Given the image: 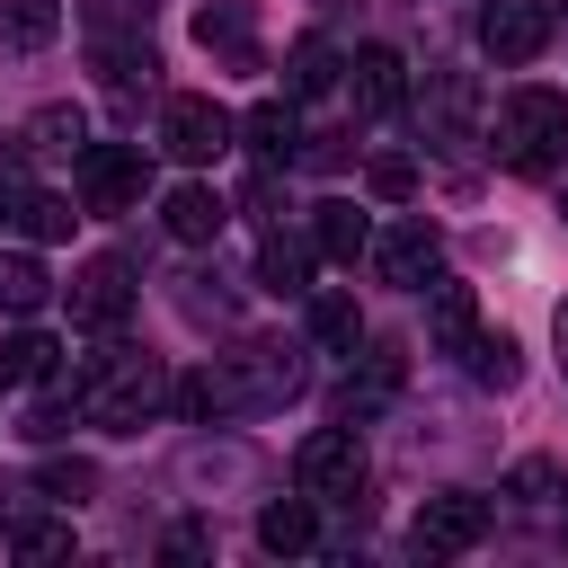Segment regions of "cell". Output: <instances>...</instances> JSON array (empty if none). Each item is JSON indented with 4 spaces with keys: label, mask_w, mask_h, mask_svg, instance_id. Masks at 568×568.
Segmentation results:
<instances>
[{
    "label": "cell",
    "mask_w": 568,
    "mask_h": 568,
    "mask_svg": "<svg viewBox=\"0 0 568 568\" xmlns=\"http://www.w3.org/2000/svg\"><path fill=\"white\" fill-rule=\"evenodd\" d=\"M71 390H80V408H89V426L98 435H142L160 408H169V373H160V355H133V346H98V355H80L71 364Z\"/></svg>",
    "instance_id": "1"
},
{
    "label": "cell",
    "mask_w": 568,
    "mask_h": 568,
    "mask_svg": "<svg viewBox=\"0 0 568 568\" xmlns=\"http://www.w3.org/2000/svg\"><path fill=\"white\" fill-rule=\"evenodd\" d=\"M488 151H497L506 169L541 178V169L568 151V98H559V89H541V80L506 89V98H497V124H488Z\"/></svg>",
    "instance_id": "2"
},
{
    "label": "cell",
    "mask_w": 568,
    "mask_h": 568,
    "mask_svg": "<svg viewBox=\"0 0 568 568\" xmlns=\"http://www.w3.org/2000/svg\"><path fill=\"white\" fill-rule=\"evenodd\" d=\"M231 142H240V115H231V106H213V98H195V89L160 98V151H169V160H186V169H213Z\"/></svg>",
    "instance_id": "3"
},
{
    "label": "cell",
    "mask_w": 568,
    "mask_h": 568,
    "mask_svg": "<svg viewBox=\"0 0 568 568\" xmlns=\"http://www.w3.org/2000/svg\"><path fill=\"white\" fill-rule=\"evenodd\" d=\"M355 435H364V426H320V435H302V444H293V488L355 506V497H364V444H355Z\"/></svg>",
    "instance_id": "4"
},
{
    "label": "cell",
    "mask_w": 568,
    "mask_h": 568,
    "mask_svg": "<svg viewBox=\"0 0 568 568\" xmlns=\"http://www.w3.org/2000/svg\"><path fill=\"white\" fill-rule=\"evenodd\" d=\"M142 195H151L142 142H89L80 151V213H133Z\"/></svg>",
    "instance_id": "5"
},
{
    "label": "cell",
    "mask_w": 568,
    "mask_h": 568,
    "mask_svg": "<svg viewBox=\"0 0 568 568\" xmlns=\"http://www.w3.org/2000/svg\"><path fill=\"white\" fill-rule=\"evenodd\" d=\"M470 124H479V89H470V71L435 62L426 89H417V133H426V151H462Z\"/></svg>",
    "instance_id": "6"
},
{
    "label": "cell",
    "mask_w": 568,
    "mask_h": 568,
    "mask_svg": "<svg viewBox=\"0 0 568 568\" xmlns=\"http://www.w3.org/2000/svg\"><path fill=\"white\" fill-rule=\"evenodd\" d=\"M408 541H417L426 559H462V550H479V541H488V497H470V488L426 497L417 524H408Z\"/></svg>",
    "instance_id": "7"
},
{
    "label": "cell",
    "mask_w": 568,
    "mask_h": 568,
    "mask_svg": "<svg viewBox=\"0 0 568 568\" xmlns=\"http://www.w3.org/2000/svg\"><path fill=\"white\" fill-rule=\"evenodd\" d=\"M373 266H382V284H399V293H426V284L444 275V231H435L426 213H408V222H390V231L373 240Z\"/></svg>",
    "instance_id": "8"
},
{
    "label": "cell",
    "mask_w": 568,
    "mask_h": 568,
    "mask_svg": "<svg viewBox=\"0 0 568 568\" xmlns=\"http://www.w3.org/2000/svg\"><path fill=\"white\" fill-rule=\"evenodd\" d=\"M541 44H550V0H488L479 9V53L497 71H524Z\"/></svg>",
    "instance_id": "9"
},
{
    "label": "cell",
    "mask_w": 568,
    "mask_h": 568,
    "mask_svg": "<svg viewBox=\"0 0 568 568\" xmlns=\"http://www.w3.org/2000/svg\"><path fill=\"white\" fill-rule=\"evenodd\" d=\"M231 364V390H240V417L248 408H284V399H302V355L293 346H240V355H222Z\"/></svg>",
    "instance_id": "10"
},
{
    "label": "cell",
    "mask_w": 568,
    "mask_h": 568,
    "mask_svg": "<svg viewBox=\"0 0 568 568\" xmlns=\"http://www.w3.org/2000/svg\"><path fill=\"white\" fill-rule=\"evenodd\" d=\"M62 293H71V320H80V328H106V337H115L124 311H133V266H124V257H89Z\"/></svg>",
    "instance_id": "11"
},
{
    "label": "cell",
    "mask_w": 568,
    "mask_h": 568,
    "mask_svg": "<svg viewBox=\"0 0 568 568\" xmlns=\"http://www.w3.org/2000/svg\"><path fill=\"white\" fill-rule=\"evenodd\" d=\"M399 382H408V355H399V346H364V364L337 382V426H364V417H382V408L399 399Z\"/></svg>",
    "instance_id": "12"
},
{
    "label": "cell",
    "mask_w": 568,
    "mask_h": 568,
    "mask_svg": "<svg viewBox=\"0 0 568 568\" xmlns=\"http://www.w3.org/2000/svg\"><path fill=\"white\" fill-rule=\"evenodd\" d=\"M257 550L266 559H311L320 550V497L302 488V497H266L257 506Z\"/></svg>",
    "instance_id": "13"
},
{
    "label": "cell",
    "mask_w": 568,
    "mask_h": 568,
    "mask_svg": "<svg viewBox=\"0 0 568 568\" xmlns=\"http://www.w3.org/2000/svg\"><path fill=\"white\" fill-rule=\"evenodd\" d=\"M195 44L213 62H231V71H257V18H248V0H204L195 9Z\"/></svg>",
    "instance_id": "14"
},
{
    "label": "cell",
    "mask_w": 568,
    "mask_h": 568,
    "mask_svg": "<svg viewBox=\"0 0 568 568\" xmlns=\"http://www.w3.org/2000/svg\"><path fill=\"white\" fill-rule=\"evenodd\" d=\"M89 53H98V80H106L115 98L151 89V71H160V53H151V36H142V27H98V36H89Z\"/></svg>",
    "instance_id": "15"
},
{
    "label": "cell",
    "mask_w": 568,
    "mask_h": 568,
    "mask_svg": "<svg viewBox=\"0 0 568 568\" xmlns=\"http://www.w3.org/2000/svg\"><path fill=\"white\" fill-rule=\"evenodd\" d=\"M346 89H355V106H364V115H399V106H408V62H399L390 44H355Z\"/></svg>",
    "instance_id": "16"
},
{
    "label": "cell",
    "mask_w": 568,
    "mask_h": 568,
    "mask_svg": "<svg viewBox=\"0 0 568 568\" xmlns=\"http://www.w3.org/2000/svg\"><path fill=\"white\" fill-rule=\"evenodd\" d=\"M160 222H169V240H178V248H213V240H222V222H231V204H222L204 178H186V186H169Z\"/></svg>",
    "instance_id": "17"
},
{
    "label": "cell",
    "mask_w": 568,
    "mask_h": 568,
    "mask_svg": "<svg viewBox=\"0 0 568 568\" xmlns=\"http://www.w3.org/2000/svg\"><path fill=\"white\" fill-rule=\"evenodd\" d=\"M240 142H248L266 169H293V160H302V115H293V98H257V106L240 115Z\"/></svg>",
    "instance_id": "18"
},
{
    "label": "cell",
    "mask_w": 568,
    "mask_h": 568,
    "mask_svg": "<svg viewBox=\"0 0 568 568\" xmlns=\"http://www.w3.org/2000/svg\"><path fill=\"white\" fill-rule=\"evenodd\" d=\"M257 470H266V462H257L248 444H213V435H195V444H186V462H178V479H186V488H248Z\"/></svg>",
    "instance_id": "19"
},
{
    "label": "cell",
    "mask_w": 568,
    "mask_h": 568,
    "mask_svg": "<svg viewBox=\"0 0 568 568\" xmlns=\"http://www.w3.org/2000/svg\"><path fill=\"white\" fill-rule=\"evenodd\" d=\"M36 382H62V346L44 328H0V390H36Z\"/></svg>",
    "instance_id": "20"
},
{
    "label": "cell",
    "mask_w": 568,
    "mask_h": 568,
    "mask_svg": "<svg viewBox=\"0 0 568 568\" xmlns=\"http://www.w3.org/2000/svg\"><path fill=\"white\" fill-rule=\"evenodd\" d=\"M470 328H479V302H470V284H426V346L435 355H462L470 346Z\"/></svg>",
    "instance_id": "21"
},
{
    "label": "cell",
    "mask_w": 568,
    "mask_h": 568,
    "mask_svg": "<svg viewBox=\"0 0 568 568\" xmlns=\"http://www.w3.org/2000/svg\"><path fill=\"white\" fill-rule=\"evenodd\" d=\"M462 373H470L479 390H497V399H506V390L524 382V346H515L506 328H488V320H479V328H470V346H462Z\"/></svg>",
    "instance_id": "22"
},
{
    "label": "cell",
    "mask_w": 568,
    "mask_h": 568,
    "mask_svg": "<svg viewBox=\"0 0 568 568\" xmlns=\"http://www.w3.org/2000/svg\"><path fill=\"white\" fill-rule=\"evenodd\" d=\"M169 408H178L186 426H222V417H240V390H231V364H204V373H178V390H169Z\"/></svg>",
    "instance_id": "23"
},
{
    "label": "cell",
    "mask_w": 568,
    "mask_h": 568,
    "mask_svg": "<svg viewBox=\"0 0 568 568\" xmlns=\"http://www.w3.org/2000/svg\"><path fill=\"white\" fill-rule=\"evenodd\" d=\"M311 248H320L328 266H355V257L373 248V222H364V213H355L346 195H328V204L311 213Z\"/></svg>",
    "instance_id": "24"
},
{
    "label": "cell",
    "mask_w": 568,
    "mask_h": 568,
    "mask_svg": "<svg viewBox=\"0 0 568 568\" xmlns=\"http://www.w3.org/2000/svg\"><path fill=\"white\" fill-rule=\"evenodd\" d=\"M311 346H320V355H355V346H364V311H355L346 284H320V293H311Z\"/></svg>",
    "instance_id": "25"
},
{
    "label": "cell",
    "mask_w": 568,
    "mask_h": 568,
    "mask_svg": "<svg viewBox=\"0 0 568 568\" xmlns=\"http://www.w3.org/2000/svg\"><path fill=\"white\" fill-rule=\"evenodd\" d=\"M18 151H36V160L89 151V115H80V106H36V115L18 124Z\"/></svg>",
    "instance_id": "26"
},
{
    "label": "cell",
    "mask_w": 568,
    "mask_h": 568,
    "mask_svg": "<svg viewBox=\"0 0 568 568\" xmlns=\"http://www.w3.org/2000/svg\"><path fill=\"white\" fill-rule=\"evenodd\" d=\"M9 222H18L36 248H53V240H71L80 213H71V195H53V186H18V195H9Z\"/></svg>",
    "instance_id": "27"
},
{
    "label": "cell",
    "mask_w": 568,
    "mask_h": 568,
    "mask_svg": "<svg viewBox=\"0 0 568 568\" xmlns=\"http://www.w3.org/2000/svg\"><path fill=\"white\" fill-rule=\"evenodd\" d=\"M44 302H53L44 257H36V248H9V257H0V311H9V320H36Z\"/></svg>",
    "instance_id": "28"
},
{
    "label": "cell",
    "mask_w": 568,
    "mask_h": 568,
    "mask_svg": "<svg viewBox=\"0 0 568 568\" xmlns=\"http://www.w3.org/2000/svg\"><path fill=\"white\" fill-rule=\"evenodd\" d=\"M311 240H293V231H266V248H257V284L266 293H311Z\"/></svg>",
    "instance_id": "29"
},
{
    "label": "cell",
    "mask_w": 568,
    "mask_h": 568,
    "mask_svg": "<svg viewBox=\"0 0 568 568\" xmlns=\"http://www.w3.org/2000/svg\"><path fill=\"white\" fill-rule=\"evenodd\" d=\"M337 71H346L337 44H328V36H302V44L284 53V98H320V89H337Z\"/></svg>",
    "instance_id": "30"
},
{
    "label": "cell",
    "mask_w": 568,
    "mask_h": 568,
    "mask_svg": "<svg viewBox=\"0 0 568 568\" xmlns=\"http://www.w3.org/2000/svg\"><path fill=\"white\" fill-rule=\"evenodd\" d=\"M62 36V9L53 0H0V44L9 53H44Z\"/></svg>",
    "instance_id": "31"
},
{
    "label": "cell",
    "mask_w": 568,
    "mask_h": 568,
    "mask_svg": "<svg viewBox=\"0 0 568 568\" xmlns=\"http://www.w3.org/2000/svg\"><path fill=\"white\" fill-rule=\"evenodd\" d=\"M364 195H373V204H408V195H417V160H408V151H373V160H364Z\"/></svg>",
    "instance_id": "32"
},
{
    "label": "cell",
    "mask_w": 568,
    "mask_h": 568,
    "mask_svg": "<svg viewBox=\"0 0 568 568\" xmlns=\"http://www.w3.org/2000/svg\"><path fill=\"white\" fill-rule=\"evenodd\" d=\"M80 417H89V408H80V390H71V399L53 390V399H36V408L18 417V435H27V444H62V435H71Z\"/></svg>",
    "instance_id": "33"
},
{
    "label": "cell",
    "mask_w": 568,
    "mask_h": 568,
    "mask_svg": "<svg viewBox=\"0 0 568 568\" xmlns=\"http://www.w3.org/2000/svg\"><path fill=\"white\" fill-rule=\"evenodd\" d=\"M36 488H44V497H62V506H80V497H98V462H80V453L62 462V453H53V462L36 470Z\"/></svg>",
    "instance_id": "34"
},
{
    "label": "cell",
    "mask_w": 568,
    "mask_h": 568,
    "mask_svg": "<svg viewBox=\"0 0 568 568\" xmlns=\"http://www.w3.org/2000/svg\"><path fill=\"white\" fill-rule=\"evenodd\" d=\"M9 550H18V559H71V524H18Z\"/></svg>",
    "instance_id": "35"
},
{
    "label": "cell",
    "mask_w": 568,
    "mask_h": 568,
    "mask_svg": "<svg viewBox=\"0 0 568 568\" xmlns=\"http://www.w3.org/2000/svg\"><path fill=\"white\" fill-rule=\"evenodd\" d=\"M506 488H515L524 506H541V497H559V462H541V453H532V462H515V479H506Z\"/></svg>",
    "instance_id": "36"
},
{
    "label": "cell",
    "mask_w": 568,
    "mask_h": 568,
    "mask_svg": "<svg viewBox=\"0 0 568 568\" xmlns=\"http://www.w3.org/2000/svg\"><path fill=\"white\" fill-rule=\"evenodd\" d=\"M160 550H169V559H204V550H213V524H169Z\"/></svg>",
    "instance_id": "37"
},
{
    "label": "cell",
    "mask_w": 568,
    "mask_h": 568,
    "mask_svg": "<svg viewBox=\"0 0 568 568\" xmlns=\"http://www.w3.org/2000/svg\"><path fill=\"white\" fill-rule=\"evenodd\" d=\"M550 346H559V373H568V302L550 311Z\"/></svg>",
    "instance_id": "38"
},
{
    "label": "cell",
    "mask_w": 568,
    "mask_h": 568,
    "mask_svg": "<svg viewBox=\"0 0 568 568\" xmlns=\"http://www.w3.org/2000/svg\"><path fill=\"white\" fill-rule=\"evenodd\" d=\"M559 222H568V186H559Z\"/></svg>",
    "instance_id": "39"
}]
</instances>
